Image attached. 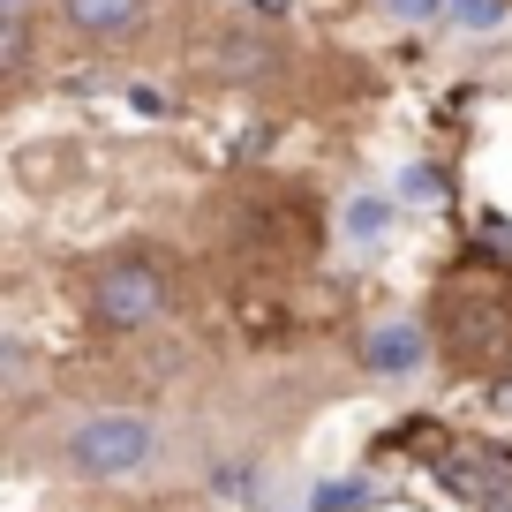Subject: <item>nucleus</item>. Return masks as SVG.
I'll return each instance as SVG.
<instances>
[{
    "instance_id": "nucleus-4",
    "label": "nucleus",
    "mask_w": 512,
    "mask_h": 512,
    "mask_svg": "<svg viewBox=\"0 0 512 512\" xmlns=\"http://www.w3.org/2000/svg\"><path fill=\"white\" fill-rule=\"evenodd\" d=\"M151 16V0H61V23L68 38H83V46H121V38H136Z\"/></svg>"
},
{
    "instance_id": "nucleus-10",
    "label": "nucleus",
    "mask_w": 512,
    "mask_h": 512,
    "mask_svg": "<svg viewBox=\"0 0 512 512\" xmlns=\"http://www.w3.org/2000/svg\"><path fill=\"white\" fill-rule=\"evenodd\" d=\"M407 196H445V181H437L430 166H415V174H407Z\"/></svg>"
},
{
    "instance_id": "nucleus-8",
    "label": "nucleus",
    "mask_w": 512,
    "mask_h": 512,
    "mask_svg": "<svg viewBox=\"0 0 512 512\" xmlns=\"http://www.w3.org/2000/svg\"><path fill=\"white\" fill-rule=\"evenodd\" d=\"M445 16L460 23V31H497V23H505V0H445Z\"/></svg>"
},
{
    "instance_id": "nucleus-1",
    "label": "nucleus",
    "mask_w": 512,
    "mask_h": 512,
    "mask_svg": "<svg viewBox=\"0 0 512 512\" xmlns=\"http://www.w3.org/2000/svg\"><path fill=\"white\" fill-rule=\"evenodd\" d=\"M166 309H174V272H166V256L121 249V256H106L91 272V324L98 332H113V339L151 332Z\"/></svg>"
},
{
    "instance_id": "nucleus-11",
    "label": "nucleus",
    "mask_w": 512,
    "mask_h": 512,
    "mask_svg": "<svg viewBox=\"0 0 512 512\" xmlns=\"http://www.w3.org/2000/svg\"><path fill=\"white\" fill-rule=\"evenodd\" d=\"M23 8H31V0H0V16H23Z\"/></svg>"
},
{
    "instance_id": "nucleus-7",
    "label": "nucleus",
    "mask_w": 512,
    "mask_h": 512,
    "mask_svg": "<svg viewBox=\"0 0 512 512\" xmlns=\"http://www.w3.org/2000/svg\"><path fill=\"white\" fill-rule=\"evenodd\" d=\"M369 482H317V497H309V512H362L369 505Z\"/></svg>"
},
{
    "instance_id": "nucleus-6",
    "label": "nucleus",
    "mask_w": 512,
    "mask_h": 512,
    "mask_svg": "<svg viewBox=\"0 0 512 512\" xmlns=\"http://www.w3.org/2000/svg\"><path fill=\"white\" fill-rule=\"evenodd\" d=\"M38 53V16L23 8V16H0V83L23 76V61Z\"/></svg>"
},
{
    "instance_id": "nucleus-5",
    "label": "nucleus",
    "mask_w": 512,
    "mask_h": 512,
    "mask_svg": "<svg viewBox=\"0 0 512 512\" xmlns=\"http://www.w3.org/2000/svg\"><path fill=\"white\" fill-rule=\"evenodd\" d=\"M392 219H400V204H392V196H347V211H339V234H347L354 249H377V241L392 234Z\"/></svg>"
},
{
    "instance_id": "nucleus-2",
    "label": "nucleus",
    "mask_w": 512,
    "mask_h": 512,
    "mask_svg": "<svg viewBox=\"0 0 512 512\" xmlns=\"http://www.w3.org/2000/svg\"><path fill=\"white\" fill-rule=\"evenodd\" d=\"M159 460V430L128 407H106V415H83L76 430L61 437V467L76 482H128Z\"/></svg>"
},
{
    "instance_id": "nucleus-9",
    "label": "nucleus",
    "mask_w": 512,
    "mask_h": 512,
    "mask_svg": "<svg viewBox=\"0 0 512 512\" xmlns=\"http://www.w3.org/2000/svg\"><path fill=\"white\" fill-rule=\"evenodd\" d=\"M384 16H392V23H437V16H445V0H384Z\"/></svg>"
},
{
    "instance_id": "nucleus-3",
    "label": "nucleus",
    "mask_w": 512,
    "mask_h": 512,
    "mask_svg": "<svg viewBox=\"0 0 512 512\" xmlns=\"http://www.w3.org/2000/svg\"><path fill=\"white\" fill-rule=\"evenodd\" d=\"M430 362V332H422L415 317H384L362 332V369L369 377H415V369Z\"/></svg>"
}]
</instances>
